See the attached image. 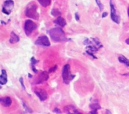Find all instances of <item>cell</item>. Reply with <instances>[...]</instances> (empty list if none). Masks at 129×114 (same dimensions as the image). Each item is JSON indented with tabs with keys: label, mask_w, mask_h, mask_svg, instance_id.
<instances>
[{
	"label": "cell",
	"mask_w": 129,
	"mask_h": 114,
	"mask_svg": "<svg viewBox=\"0 0 129 114\" xmlns=\"http://www.w3.org/2000/svg\"><path fill=\"white\" fill-rule=\"evenodd\" d=\"M34 93L41 101H45L48 98V94L45 90L42 88H37L34 90Z\"/></svg>",
	"instance_id": "8"
},
{
	"label": "cell",
	"mask_w": 129,
	"mask_h": 114,
	"mask_svg": "<svg viewBox=\"0 0 129 114\" xmlns=\"http://www.w3.org/2000/svg\"><path fill=\"white\" fill-rule=\"evenodd\" d=\"M31 76H32V75H31V74L28 73V77H29V78H31Z\"/></svg>",
	"instance_id": "31"
},
{
	"label": "cell",
	"mask_w": 129,
	"mask_h": 114,
	"mask_svg": "<svg viewBox=\"0 0 129 114\" xmlns=\"http://www.w3.org/2000/svg\"><path fill=\"white\" fill-rule=\"evenodd\" d=\"M57 65H55V66H54L53 67H52L50 69H49V73L54 72V71L57 70Z\"/></svg>",
	"instance_id": "23"
},
{
	"label": "cell",
	"mask_w": 129,
	"mask_h": 114,
	"mask_svg": "<svg viewBox=\"0 0 129 114\" xmlns=\"http://www.w3.org/2000/svg\"><path fill=\"white\" fill-rule=\"evenodd\" d=\"M14 2L13 0H6L4 2L2 7V12L6 15H9L13 9Z\"/></svg>",
	"instance_id": "5"
},
{
	"label": "cell",
	"mask_w": 129,
	"mask_h": 114,
	"mask_svg": "<svg viewBox=\"0 0 129 114\" xmlns=\"http://www.w3.org/2000/svg\"><path fill=\"white\" fill-rule=\"evenodd\" d=\"M110 6L111 10V18L116 23L119 24L120 23V17L117 14V10H116L115 5L113 4V0L110 1Z\"/></svg>",
	"instance_id": "6"
},
{
	"label": "cell",
	"mask_w": 129,
	"mask_h": 114,
	"mask_svg": "<svg viewBox=\"0 0 129 114\" xmlns=\"http://www.w3.org/2000/svg\"><path fill=\"white\" fill-rule=\"evenodd\" d=\"M127 13H128V16H129V7H128V11H127Z\"/></svg>",
	"instance_id": "32"
},
{
	"label": "cell",
	"mask_w": 129,
	"mask_h": 114,
	"mask_svg": "<svg viewBox=\"0 0 129 114\" xmlns=\"http://www.w3.org/2000/svg\"><path fill=\"white\" fill-rule=\"evenodd\" d=\"M25 15L28 18L37 20L39 18V15L37 12V6L35 3L31 2L28 4L25 10Z\"/></svg>",
	"instance_id": "2"
},
{
	"label": "cell",
	"mask_w": 129,
	"mask_h": 114,
	"mask_svg": "<svg viewBox=\"0 0 129 114\" xmlns=\"http://www.w3.org/2000/svg\"><path fill=\"white\" fill-rule=\"evenodd\" d=\"M62 76L63 82L65 84H69V82L75 77V75H72L71 73L70 65L69 64H66L63 67Z\"/></svg>",
	"instance_id": "3"
},
{
	"label": "cell",
	"mask_w": 129,
	"mask_h": 114,
	"mask_svg": "<svg viewBox=\"0 0 129 114\" xmlns=\"http://www.w3.org/2000/svg\"><path fill=\"white\" fill-rule=\"evenodd\" d=\"M54 111L55 113H58V114L61 113H62L61 111H60V110H59V109L57 108H55L54 110Z\"/></svg>",
	"instance_id": "25"
},
{
	"label": "cell",
	"mask_w": 129,
	"mask_h": 114,
	"mask_svg": "<svg viewBox=\"0 0 129 114\" xmlns=\"http://www.w3.org/2000/svg\"><path fill=\"white\" fill-rule=\"evenodd\" d=\"M107 15H108V13H107V12L103 13V15H102V18H105V16H107Z\"/></svg>",
	"instance_id": "29"
},
{
	"label": "cell",
	"mask_w": 129,
	"mask_h": 114,
	"mask_svg": "<svg viewBox=\"0 0 129 114\" xmlns=\"http://www.w3.org/2000/svg\"><path fill=\"white\" fill-rule=\"evenodd\" d=\"M75 19L77 20V21H79V15H78V13H75Z\"/></svg>",
	"instance_id": "28"
},
{
	"label": "cell",
	"mask_w": 129,
	"mask_h": 114,
	"mask_svg": "<svg viewBox=\"0 0 129 114\" xmlns=\"http://www.w3.org/2000/svg\"><path fill=\"white\" fill-rule=\"evenodd\" d=\"M1 86H0V89H1Z\"/></svg>",
	"instance_id": "33"
},
{
	"label": "cell",
	"mask_w": 129,
	"mask_h": 114,
	"mask_svg": "<svg viewBox=\"0 0 129 114\" xmlns=\"http://www.w3.org/2000/svg\"><path fill=\"white\" fill-rule=\"evenodd\" d=\"M64 110L67 114H83L73 105H67L64 108Z\"/></svg>",
	"instance_id": "10"
},
{
	"label": "cell",
	"mask_w": 129,
	"mask_h": 114,
	"mask_svg": "<svg viewBox=\"0 0 129 114\" xmlns=\"http://www.w3.org/2000/svg\"><path fill=\"white\" fill-rule=\"evenodd\" d=\"M89 114H98V111L96 110H93L89 113Z\"/></svg>",
	"instance_id": "27"
},
{
	"label": "cell",
	"mask_w": 129,
	"mask_h": 114,
	"mask_svg": "<svg viewBox=\"0 0 129 114\" xmlns=\"http://www.w3.org/2000/svg\"><path fill=\"white\" fill-rule=\"evenodd\" d=\"M30 61H31V68H32L33 71H34V73H37V69L35 68V65L37 63L38 61H37V60L36 59H35L34 57L31 58V60H30Z\"/></svg>",
	"instance_id": "17"
},
{
	"label": "cell",
	"mask_w": 129,
	"mask_h": 114,
	"mask_svg": "<svg viewBox=\"0 0 129 114\" xmlns=\"http://www.w3.org/2000/svg\"><path fill=\"white\" fill-rule=\"evenodd\" d=\"M118 61L120 63H122L124 64L127 67L129 66V60L127 59V58L125 57L124 56H120L118 57Z\"/></svg>",
	"instance_id": "15"
},
{
	"label": "cell",
	"mask_w": 129,
	"mask_h": 114,
	"mask_svg": "<svg viewBox=\"0 0 129 114\" xmlns=\"http://www.w3.org/2000/svg\"><path fill=\"white\" fill-rule=\"evenodd\" d=\"M86 53H88V55H90V56H92V57H93V58H96H96H96V56H94V55H93V53H91V52H89V51H86Z\"/></svg>",
	"instance_id": "26"
},
{
	"label": "cell",
	"mask_w": 129,
	"mask_h": 114,
	"mask_svg": "<svg viewBox=\"0 0 129 114\" xmlns=\"http://www.w3.org/2000/svg\"><path fill=\"white\" fill-rule=\"evenodd\" d=\"M54 23L57 24V25H59L60 27H64V26H65L66 25V21L61 16H59L56 20H54Z\"/></svg>",
	"instance_id": "13"
},
{
	"label": "cell",
	"mask_w": 129,
	"mask_h": 114,
	"mask_svg": "<svg viewBox=\"0 0 129 114\" xmlns=\"http://www.w3.org/2000/svg\"><path fill=\"white\" fill-rule=\"evenodd\" d=\"M49 78V74L46 71H42L39 76H37V78H36L35 81V84H40L43 83L44 81H47Z\"/></svg>",
	"instance_id": "9"
},
{
	"label": "cell",
	"mask_w": 129,
	"mask_h": 114,
	"mask_svg": "<svg viewBox=\"0 0 129 114\" xmlns=\"http://www.w3.org/2000/svg\"><path fill=\"white\" fill-rule=\"evenodd\" d=\"M0 103L5 107H8L12 103V100L10 96L0 98Z\"/></svg>",
	"instance_id": "11"
},
{
	"label": "cell",
	"mask_w": 129,
	"mask_h": 114,
	"mask_svg": "<svg viewBox=\"0 0 129 114\" xmlns=\"http://www.w3.org/2000/svg\"><path fill=\"white\" fill-rule=\"evenodd\" d=\"M51 14L52 16H58V17H59V16H60V15H61V13H60L59 10H57V9H53L51 11Z\"/></svg>",
	"instance_id": "19"
},
{
	"label": "cell",
	"mask_w": 129,
	"mask_h": 114,
	"mask_svg": "<svg viewBox=\"0 0 129 114\" xmlns=\"http://www.w3.org/2000/svg\"><path fill=\"white\" fill-rule=\"evenodd\" d=\"M37 28L36 24L33 21L30 20H28L25 21V26H24V30H25V34L27 36H30L33 32V31Z\"/></svg>",
	"instance_id": "4"
},
{
	"label": "cell",
	"mask_w": 129,
	"mask_h": 114,
	"mask_svg": "<svg viewBox=\"0 0 129 114\" xmlns=\"http://www.w3.org/2000/svg\"><path fill=\"white\" fill-rule=\"evenodd\" d=\"M96 3H97V5H98V7H99L100 10V11H102V10H103V4L101 3L100 0H96Z\"/></svg>",
	"instance_id": "21"
},
{
	"label": "cell",
	"mask_w": 129,
	"mask_h": 114,
	"mask_svg": "<svg viewBox=\"0 0 129 114\" xmlns=\"http://www.w3.org/2000/svg\"><path fill=\"white\" fill-rule=\"evenodd\" d=\"M125 43L127 44V45H129V38H127V40H125Z\"/></svg>",
	"instance_id": "30"
},
{
	"label": "cell",
	"mask_w": 129,
	"mask_h": 114,
	"mask_svg": "<svg viewBox=\"0 0 129 114\" xmlns=\"http://www.w3.org/2000/svg\"><path fill=\"white\" fill-rule=\"evenodd\" d=\"M89 107L92 109V110H99L101 108V106L98 103H93L89 105Z\"/></svg>",
	"instance_id": "20"
},
{
	"label": "cell",
	"mask_w": 129,
	"mask_h": 114,
	"mask_svg": "<svg viewBox=\"0 0 129 114\" xmlns=\"http://www.w3.org/2000/svg\"><path fill=\"white\" fill-rule=\"evenodd\" d=\"M35 43L37 45H40L43 46H49L50 45V43L49 41V38L46 36H39L37 40L35 41Z\"/></svg>",
	"instance_id": "7"
},
{
	"label": "cell",
	"mask_w": 129,
	"mask_h": 114,
	"mask_svg": "<svg viewBox=\"0 0 129 114\" xmlns=\"http://www.w3.org/2000/svg\"><path fill=\"white\" fill-rule=\"evenodd\" d=\"M129 75V74H127V75Z\"/></svg>",
	"instance_id": "34"
},
{
	"label": "cell",
	"mask_w": 129,
	"mask_h": 114,
	"mask_svg": "<svg viewBox=\"0 0 129 114\" xmlns=\"http://www.w3.org/2000/svg\"><path fill=\"white\" fill-rule=\"evenodd\" d=\"M49 35L53 41L55 42H63L68 39L66 37L65 33L60 28H54L49 31Z\"/></svg>",
	"instance_id": "1"
},
{
	"label": "cell",
	"mask_w": 129,
	"mask_h": 114,
	"mask_svg": "<svg viewBox=\"0 0 129 114\" xmlns=\"http://www.w3.org/2000/svg\"><path fill=\"white\" fill-rule=\"evenodd\" d=\"M20 41V38H19L18 36L15 33V32L12 31L10 35V43H16Z\"/></svg>",
	"instance_id": "14"
},
{
	"label": "cell",
	"mask_w": 129,
	"mask_h": 114,
	"mask_svg": "<svg viewBox=\"0 0 129 114\" xmlns=\"http://www.w3.org/2000/svg\"><path fill=\"white\" fill-rule=\"evenodd\" d=\"M19 81H20V83H21L23 89V90H25V86L23 84V78L22 77H20V79H19Z\"/></svg>",
	"instance_id": "24"
},
{
	"label": "cell",
	"mask_w": 129,
	"mask_h": 114,
	"mask_svg": "<svg viewBox=\"0 0 129 114\" xmlns=\"http://www.w3.org/2000/svg\"><path fill=\"white\" fill-rule=\"evenodd\" d=\"M23 107L24 108H25V110H26V111H28V112L29 113H32V110H31V108H30L28 107V106H27V105H26L25 103H23Z\"/></svg>",
	"instance_id": "22"
},
{
	"label": "cell",
	"mask_w": 129,
	"mask_h": 114,
	"mask_svg": "<svg viewBox=\"0 0 129 114\" xmlns=\"http://www.w3.org/2000/svg\"><path fill=\"white\" fill-rule=\"evenodd\" d=\"M38 1L43 7H47L51 3V0H38Z\"/></svg>",
	"instance_id": "16"
},
{
	"label": "cell",
	"mask_w": 129,
	"mask_h": 114,
	"mask_svg": "<svg viewBox=\"0 0 129 114\" xmlns=\"http://www.w3.org/2000/svg\"><path fill=\"white\" fill-rule=\"evenodd\" d=\"M8 77L7 73L5 70H1V75H0V85H4L7 83Z\"/></svg>",
	"instance_id": "12"
},
{
	"label": "cell",
	"mask_w": 129,
	"mask_h": 114,
	"mask_svg": "<svg viewBox=\"0 0 129 114\" xmlns=\"http://www.w3.org/2000/svg\"><path fill=\"white\" fill-rule=\"evenodd\" d=\"M86 48L88 49V50H87V51H89V52L93 53L94 52H96V51L98 50V48L96 47V46H93V45H91L87 46Z\"/></svg>",
	"instance_id": "18"
}]
</instances>
